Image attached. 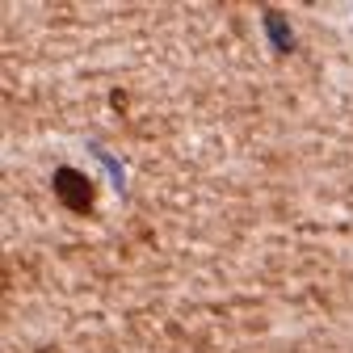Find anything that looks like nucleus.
<instances>
[{
	"label": "nucleus",
	"instance_id": "1",
	"mask_svg": "<svg viewBox=\"0 0 353 353\" xmlns=\"http://www.w3.org/2000/svg\"><path fill=\"white\" fill-rule=\"evenodd\" d=\"M55 198H59L68 210L88 214L97 194H93V181H88L84 172H76V168H55Z\"/></svg>",
	"mask_w": 353,
	"mask_h": 353
},
{
	"label": "nucleus",
	"instance_id": "2",
	"mask_svg": "<svg viewBox=\"0 0 353 353\" xmlns=\"http://www.w3.org/2000/svg\"><path fill=\"white\" fill-rule=\"evenodd\" d=\"M265 26H270V34H274V42H278V51H290L294 47V38H290V30H286V17L282 13H265Z\"/></svg>",
	"mask_w": 353,
	"mask_h": 353
}]
</instances>
